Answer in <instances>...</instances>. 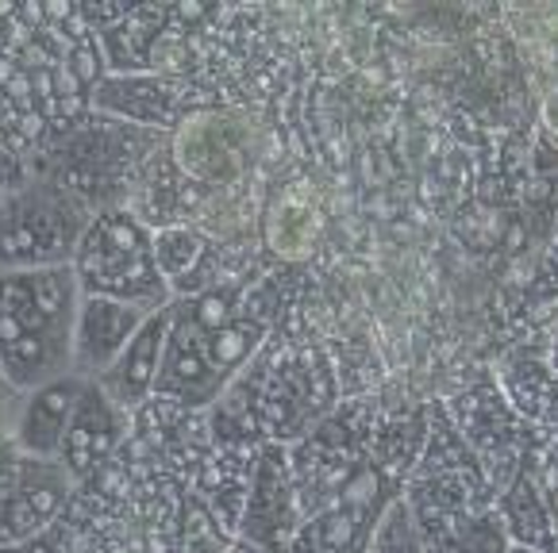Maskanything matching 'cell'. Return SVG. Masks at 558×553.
Instances as JSON below:
<instances>
[{"mask_svg": "<svg viewBox=\"0 0 558 553\" xmlns=\"http://www.w3.org/2000/svg\"><path fill=\"white\" fill-rule=\"evenodd\" d=\"M497 515H501L512 545L532 550V553H558V527H555V512H550L547 492H543L539 462L524 465V469L512 477L509 489L497 496Z\"/></svg>", "mask_w": 558, "mask_h": 553, "instance_id": "d6986e66", "label": "cell"}, {"mask_svg": "<svg viewBox=\"0 0 558 553\" xmlns=\"http://www.w3.org/2000/svg\"><path fill=\"white\" fill-rule=\"evenodd\" d=\"M147 319H150L147 311L128 308V304L82 296V308H77V323H74V366H70V373L89 384L100 381Z\"/></svg>", "mask_w": 558, "mask_h": 553, "instance_id": "9a60e30c", "label": "cell"}, {"mask_svg": "<svg viewBox=\"0 0 558 553\" xmlns=\"http://www.w3.org/2000/svg\"><path fill=\"white\" fill-rule=\"evenodd\" d=\"M74 480L58 462L47 457H20V477L9 504L0 507V550L9 545H27L43 538L66 515L74 500Z\"/></svg>", "mask_w": 558, "mask_h": 553, "instance_id": "8fae6325", "label": "cell"}, {"mask_svg": "<svg viewBox=\"0 0 558 553\" xmlns=\"http://www.w3.org/2000/svg\"><path fill=\"white\" fill-rule=\"evenodd\" d=\"M366 553H424L420 550V538H416V527L409 519V507L404 500L397 496L389 504V512L381 515L378 530H374V542H369Z\"/></svg>", "mask_w": 558, "mask_h": 553, "instance_id": "ffe728a7", "label": "cell"}, {"mask_svg": "<svg viewBox=\"0 0 558 553\" xmlns=\"http://www.w3.org/2000/svg\"><path fill=\"white\" fill-rule=\"evenodd\" d=\"M89 20L93 35L100 42L108 74H155L158 65V42L166 39L173 24V9H143V4H93L82 9Z\"/></svg>", "mask_w": 558, "mask_h": 553, "instance_id": "7c38bea8", "label": "cell"}, {"mask_svg": "<svg viewBox=\"0 0 558 553\" xmlns=\"http://www.w3.org/2000/svg\"><path fill=\"white\" fill-rule=\"evenodd\" d=\"M82 288L70 266L0 273V373L32 392L74 366V323Z\"/></svg>", "mask_w": 558, "mask_h": 553, "instance_id": "3957f363", "label": "cell"}, {"mask_svg": "<svg viewBox=\"0 0 558 553\" xmlns=\"http://www.w3.org/2000/svg\"><path fill=\"white\" fill-rule=\"evenodd\" d=\"M20 396H24V392L12 389V384L4 381V373H0V434H12V419H16Z\"/></svg>", "mask_w": 558, "mask_h": 553, "instance_id": "44dd1931", "label": "cell"}, {"mask_svg": "<svg viewBox=\"0 0 558 553\" xmlns=\"http://www.w3.org/2000/svg\"><path fill=\"white\" fill-rule=\"evenodd\" d=\"M166 331H170V308L155 311V316L140 327V334L123 346L116 366L108 369L100 381H93L128 415H135L155 396V381H158V369H162V351H166Z\"/></svg>", "mask_w": 558, "mask_h": 553, "instance_id": "e0dca14e", "label": "cell"}, {"mask_svg": "<svg viewBox=\"0 0 558 553\" xmlns=\"http://www.w3.org/2000/svg\"><path fill=\"white\" fill-rule=\"evenodd\" d=\"M166 138L170 135L162 131L89 112L24 165L74 188L93 212H108V208H128L143 170L162 150Z\"/></svg>", "mask_w": 558, "mask_h": 553, "instance_id": "277c9868", "label": "cell"}, {"mask_svg": "<svg viewBox=\"0 0 558 553\" xmlns=\"http://www.w3.org/2000/svg\"><path fill=\"white\" fill-rule=\"evenodd\" d=\"M216 108L213 89L185 82V74H105L93 89L89 112L173 135L190 115Z\"/></svg>", "mask_w": 558, "mask_h": 553, "instance_id": "ba28073f", "label": "cell"}, {"mask_svg": "<svg viewBox=\"0 0 558 553\" xmlns=\"http://www.w3.org/2000/svg\"><path fill=\"white\" fill-rule=\"evenodd\" d=\"M509 553H532V550H520V545H512V550Z\"/></svg>", "mask_w": 558, "mask_h": 553, "instance_id": "7402d4cb", "label": "cell"}, {"mask_svg": "<svg viewBox=\"0 0 558 553\" xmlns=\"http://www.w3.org/2000/svg\"><path fill=\"white\" fill-rule=\"evenodd\" d=\"M296 530H301V507H296L286 446H263L235 534L251 553H289Z\"/></svg>", "mask_w": 558, "mask_h": 553, "instance_id": "30bf717a", "label": "cell"}, {"mask_svg": "<svg viewBox=\"0 0 558 553\" xmlns=\"http://www.w3.org/2000/svg\"><path fill=\"white\" fill-rule=\"evenodd\" d=\"M444 407L451 415V423L459 427V434L466 439V446L482 462L497 496L509 489L512 477L524 465L539 462V431L505 400V392L497 384L466 389Z\"/></svg>", "mask_w": 558, "mask_h": 553, "instance_id": "52a82bcc", "label": "cell"}, {"mask_svg": "<svg viewBox=\"0 0 558 553\" xmlns=\"http://www.w3.org/2000/svg\"><path fill=\"white\" fill-rule=\"evenodd\" d=\"M339 407V381L316 346L289 351L266 339L263 351L208 407L213 439L228 446H293Z\"/></svg>", "mask_w": 558, "mask_h": 553, "instance_id": "7a4b0ae2", "label": "cell"}, {"mask_svg": "<svg viewBox=\"0 0 558 553\" xmlns=\"http://www.w3.org/2000/svg\"><path fill=\"white\" fill-rule=\"evenodd\" d=\"M258 450L263 446H228V442H216L213 454L201 462V469L190 480V489L205 500L213 523L228 530V534H235L239 515H243L246 492H251V480H255Z\"/></svg>", "mask_w": 558, "mask_h": 553, "instance_id": "ac0fdd59", "label": "cell"}, {"mask_svg": "<svg viewBox=\"0 0 558 553\" xmlns=\"http://www.w3.org/2000/svg\"><path fill=\"white\" fill-rule=\"evenodd\" d=\"M409 519L416 527L424 553H509V530H505L497 507H459V504H409Z\"/></svg>", "mask_w": 558, "mask_h": 553, "instance_id": "5bb4252c", "label": "cell"}, {"mask_svg": "<svg viewBox=\"0 0 558 553\" xmlns=\"http://www.w3.org/2000/svg\"><path fill=\"white\" fill-rule=\"evenodd\" d=\"M85 384L89 381L70 373L20 396L16 419H12V442L20 446V454L58 462V446L66 439V427L74 419V407L82 400Z\"/></svg>", "mask_w": 558, "mask_h": 553, "instance_id": "2e32d148", "label": "cell"}, {"mask_svg": "<svg viewBox=\"0 0 558 553\" xmlns=\"http://www.w3.org/2000/svg\"><path fill=\"white\" fill-rule=\"evenodd\" d=\"M251 123L231 108H205L170 135V158L205 193L231 188L246 173Z\"/></svg>", "mask_w": 558, "mask_h": 553, "instance_id": "9c48e42d", "label": "cell"}, {"mask_svg": "<svg viewBox=\"0 0 558 553\" xmlns=\"http://www.w3.org/2000/svg\"><path fill=\"white\" fill-rule=\"evenodd\" d=\"M82 296L128 304L147 316L170 308L173 293L155 261V231L128 208L97 212L70 261Z\"/></svg>", "mask_w": 558, "mask_h": 553, "instance_id": "8992f818", "label": "cell"}, {"mask_svg": "<svg viewBox=\"0 0 558 553\" xmlns=\"http://www.w3.org/2000/svg\"><path fill=\"white\" fill-rule=\"evenodd\" d=\"M255 281H216L197 296L170 300V331H166L162 369L155 381V400L185 407V411H208L228 392V384L246 369V361L263 351L266 323L251 304Z\"/></svg>", "mask_w": 558, "mask_h": 553, "instance_id": "6da1fadb", "label": "cell"}, {"mask_svg": "<svg viewBox=\"0 0 558 553\" xmlns=\"http://www.w3.org/2000/svg\"><path fill=\"white\" fill-rule=\"evenodd\" d=\"M93 216L97 212L74 188L20 165L0 193V273L70 266Z\"/></svg>", "mask_w": 558, "mask_h": 553, "instance_id": "5b68a950", "label": "cell"}, {"mask_svg": "<svg viewBox=\"0 0 558 553\" xmlns=\"http://www.w3.org/2000/svg\"><path fill=\"white\" fill-rule=\"evenodd\" d=\"M128 434H132V415L116 407L97 384H85L74 419L66 427V439L58 446V465L70 472L74 484H85L120 454Z\"/></svg>", "mask_w": 558, "mask_h": 553, "instance_id": "4fadbf2b", "label": "cell"}]
</instances>
